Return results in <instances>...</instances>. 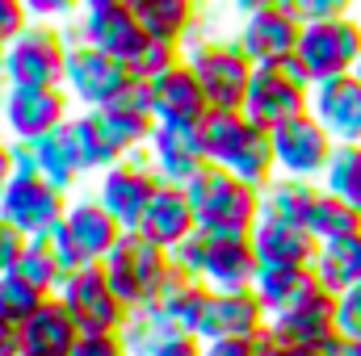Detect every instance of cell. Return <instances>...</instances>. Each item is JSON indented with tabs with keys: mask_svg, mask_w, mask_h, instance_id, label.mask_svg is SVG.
Returning <instances> with one entry per match:
<instances>
[{
	"mask_svg": "<svg viewBox=\"0 0 361 356\" xmlns=\"http://www.w3.org/2000/svg\"><path fill=\"white\" fill-rule=\"evenodd\" d=\"M197 143H202L206 164L240 177L252 189H265L277 177L269 130L257 126L244 109H210L197 126Z\"/></svg>",
	"mask_w": 361,
	"mask_h": 356,
	"instance_id": "cell-1",
	"label": "cell"
},
{
	"mask_svg": "<svg viewBox=\"0 0 361 356\" xmlns=\"http://www.w3.org/2000/svg\"><path fill=\"white\" fill-rule=\"evenodd\" d=\"M197 231L210 235H252V227L261 222V189L244 184L240 177L206 164L197 177L185 184Z\"/></svg>",
	"mask_w": 361,
	"mask_h": 356,
	"instance_id": "cell-2",
	"label": "cell"
},
{
	"mask_svg": "<svg viewBox=\"0 0 361 356\" xmlns=\"http://www.w3.org/2000/svg\"><path fill=\"white\" fill-rule=\"evenodd\" d=\"M173 265L202 281L206 289L223 293V289H252L257 281V252L248 235H210V231H193L177 252Z\"/></svg>",
	"mask_w": 361,
	"mask_h": 356,
	"instance_id": "cell-3",
	"label": "cell"
},
{
	"mask_svg": "<svg viewBox=\"0 0 361 356\" xmlns=\"http://www.w3.org/2000/svg\"><path fill=\"white\" fill-rule=\"evenodd\" d=\"M185 68L197 76L210 109H244L252 84V59L235 46V38L193 34L185 42Z\"/></svg>",
	"mask_w": 361,
	"mask_h": 356,
	"instance_id": "cell-4",
	"label": "cell"
},
{
	"mask_svg": "<svg viewBox=\"0 0 361 356\" xmlns=\"http://www.w3.org/2000/svg\"><path fill=\"white\" fill-rule=\"evenodd\" d=\"M68 46H72V38H68L63 25L30 21V25L4 46L0 84H13V89H63Z\"/></svg>",
	"mask_w": 361,
	"mask_h": 356,
	"instance_id": "cell-5",
	"label": "cell"
},
{
	"mask_svg": "<svg viewBox=\"0 0 361 356\" xmlns=\"http://www.w3.org/2000/svg\"><path fill=\"white\" fill-rule=\"evenodd\" d=\"M105 276H109V285H114V293L126 302V310H135V306H147V302H156L160 293H164V285L173 281V252H164V248H156V243H147L139 231H126L118 243H114V252L105 256Z\"/></svg>",
	"mask_w": 361,
	"mask_h": 356,
	"instance_id": "cell-6",
	"label": "cell"
},
{
	"mask_svg": "<svg viewBox=\"0 0 361 356\" xmlns=\"http://www.w3.org/2000/svg\"><path fill=\"white\" fill-rule=\"evenodd\" d=\"M122 235H126L122 222L89 193V197H72V201H68V214H63V222L55 227L51 248H55L63 272H72V268L105 265V256L114 252V243H118Z\"/></svg>",
	"mask_w": 361,
	"mask_h": 356,
	"instance_id": "cell-7",
	"label": "cell"
},
{
	"mask_svg": "<svg viewBox=\"0 0 361 356\" xmlns=\"http://www.w3.org/2000/svg\"><path fill=\"white\" fill-rule=\"evenodd\" d=\"M298 68L307 72L311 84L336 80V76H353L361 59V21L349 17H332V21H307L298 34V51H294Z\"/></svg>",
	"mask_w": 361,
	"mask_h": 356,
	"instance_id": "cell-8",
	"label": "cell"
},
{
	"mask_svg": "<svg viewBox=\"0 0 361 356\" xmlns=\"http://www.w3.org/2000/svg\"><path fill=\"white\" fill-rule=\"evenodd\" d=\"M311 105V80L307 72L298 68V59H281V63H261L252 68V84H248V96H244V113L265 126V130H277L281 122L307 113Z\"/></svg>",
	"mask_w": 361,
	"mask_h": 356,
	"instance_id": "cell-9",
	"label": "cell"
},
{
	"mask_svg": "<svg viewBox=\"0 0 361 356\" xmlns=\"http://www.w3.org/2000/svg\"><path fill=\"white\" fill-rule=\"evenodd\" d=\"M72 122V96L63 89H13L0 84V130L4 143L34 147L51 130Z\"/></svg>",
	"mask_w": 361,
	"mask_h": 356,
	"instance_id": "cell-10",
	"label": "cell"
},
{
	"mask_svg": "<svg viewBox=\"0 0 361 356\" xmlns=\"http://www.w3.org/2000/svg\"><path fill=\"white\" fill-rule=\"evenodd\" d=\"M55 298H59V302H63V310L76 319L80 336L122 331V323H126V314H130V310H126V302L114 293V285H109V276H105V268H101V265L72 268V272L59 281Z\"/></svg>",
	"mask_w": 361,
	"mask_h": 356,
	"instance_id": "cell-11",
	"label": "cell"
},
{
	"mask_svg": "<svg viewBox=\"0 0 361 356\" xmlns=\"http://www.w3.org/2000/svg\"><path fill=\"white\" fill-rule=\"evenodd\" d=\"M68 201H72V193L55 189L47 177H38V172H17L13 184L4 189V197H0V218H4L21 239H51L55 227H59L63 214H68Z\"/></svg>",
	"mask_w": 361,
	"mask_h": 356,
	"instance_id": "cell-12",
	"label": "cell"
},
{
	"mask_svg": "<svg viewBox=\"0 0 361 356\" xmlns=\"http://www.w3.org/2000/svg\"><path fill=\"white\" fill-rule=\"evenodd\" d=\"M160 189H164V180L156 177V168L147 164V155H143V151H130V155H122L114 168L97 172L92 197L122 222V231H135Z\"/></svg>",
	"mask_w": 361,
	"mask_h": 356,
	"instance_id": "cell-13",
	"label": "cell"
},
{
	"mask_svg": "<svg viewBox=\"0 0 361 356\" xmlns=\"http://www.w3.org/2000/svg\"><path fill=\"white\" fill-rule=\"evenodd\" d=\"M269 143H273V168H277V177L311 180V184L324 180L328 160L336 151V143L328 139V130L311 113H298V117L281 122L277 130H269Z\"/></svg>",
	"mask_w": 361,
	"mask_h": 356,
	"instance_id": "cell-14",
	"label": "cell"
},
{
	"mask_svg": "<svg viewBox=\"0 0 361 356\" xmlns=\"http://www.w3.org/2000/svg\"><path fill=\"white\" fill-rule=\"evenodd\" d=\"M126 84H130V72H126L118 59L92 51L85 42H72V46H68L63 92L72 96V105H80V109H101V105H109L118 92L126 89Z\"/></svg>",
	"mask_w": 361,
	"mask_h": 356,
	"instance_id": "cell-15",
	"label": "cell"
},
{
	"mask_svg": "<svg viewBox=\"0 0 361 356\" xmlns=\"http://www.w3.org/2000/svg\"><path fill=\"white\" fill-rule=\"evenodd\" d=\"M68 38H72V42H85L92 51L109 55V59H118L122 68H126V63L143 51V42H147V34H143V25H139V17H135L130 4H122V8H85V13L72 21Z\"/></svg>",
	"mask_w": 361,
	"mask_h": 356,
	"instance_id": "cell-16",
	"label": "cell"
},
{
	"mask_svg": "<svg viewBox=\"0 0 361 356\" xmlns=\"http://www.w3.org/2000/svg\"><path fill=\"white\" fill-rule=\"evenodd\" d=\"M298 34H302V21L286 8V4H273V8H257V13H244L240 25H235V46L252 59V68L261 63H281L298 51Z\"/></svg>",
	"mask_w": 361,
	"mask_h": 356,
	"instance_id": "cell-17",
	"label": "cell"
},
{
	"mask_svg": "<svg viewBox=\"0 0 361 356\" xmlns=\"http://www.w3.org/2000/svg\"><path fill=\"white\" fill-rule=\"evenodd\" d=\"M265 327H269V314H265V306L257 302L252 289H223V293L210 289V302H206L193 336L202 344H214V340H257V336H265Z\"/></svg>",
	"mask_w": 361,
	"mask_h": 356,
	"instance_id": "cell-18",
	"label": "cell"
},
{
	"mask_svg": "<svg viewBox=\"0 0 361 356\" xmlns=\"http://www.w3.org/2000/svg\"><path fill=\"white\" fill-rule=\"evenodd\" d=\"M307 113L328 130V139L336 147L361 143V84H357V76H336V80L311 84Z\"/></svg>",
	"mask_w": 361,
	"mask_h": 356,
	"instance_id": "cell-19",
	"label": "cell"
},
{
	"mask_svg": "<svg viewBox=\"0 0 361 356\" xmlns=\"http://www.w3.org/2000/svg\"><path fill=\"white\" fill-rule=\"evenodd\" d=\"M147 164L156 168V177L164 184H189L206 168V155H202V143H197V126H156L147 147H143Z\"/></svg>",
	"mask_w": 361,
	"mask_h": 356,
	"instance_id": "cell-20",
	"label": "cell"
},
{
	"mask_svg": "<svg viewBox=\"0 0 361 356\" xmlns=\"http://www.w3.org/2000/svg\"><path fill=\"white\" fill-rule=\"evenodd\" d=\"M147 89H152L156 126H202V117L210 113V101L197 84V76L185 68V59L173 72H164L160 80H152Z\"/></svg>",
	"mask_w": 361,
	"mask_h": 356,
	"instance_id": "cell-21",
	"label": "cell"
},
{
	"mask_svg": "<svg viewBox=\"0 0 361 356\" xmlns=\"http://www.w3.org/2000/svg\"><path fill=\"white\" fill-rule=\"evenodd\" d=\"M269 336L273 340H286V344H307V348H345V340L336 336L332 293H315L302 306L269 319Z\"/></svg>",
	"mask_w": 361,
	"mask_h": 356,
	"instance_id": "cell-22",
	"label": "cell"
},
{
	"mask_svg": "<svg viewBox=\"0 0 361 356\" xmlns=\"http://www.w3.org/2000/svg\"><path fill=\"white\" fill-rule=\"evenodd\" d=\"M248 239H252L261 268H311L315 252H319V243L307 227H290V222H273V218H261Z\"/></svg>",
	"mask_w": 361,
	"mask_h": 356,
	"instance_id": "cell-23",
	"label": "cell"
},
{
	"mask_svg": "<svg viewBox=\"0 0 361 356\" xmlns=\"http://www.w3.org/2000/svg\"><path fill=\"white\" fill-rule=\"evenodd\" d=\"M147 243L164 248V252H177L180 243L197 231V218H193V205H189V193L180 184H164L156 193V201L147 205L143 222L135 227Z\"/></svg>",
	"mask_w": 361,
	"mask_h": 356,
	"instance_id": "cell-24",
	"label": "cell"
},
{
	"mask_svg": "<svg viewBox=\"0 0 361 356\" xmlns=\"http://www.w3.org/2000/svg\"><path fill=\"white\" fill-rule=\"evenodd\" d=\"M97 113L105 117V126L114 130V139L126 147V155H130V151H143V147H147V139H152V130H156L152 89H147L143 80H130L126 89L118 92L109 105H101Z\"/></svg>",
	"mask_w": 361,
	"mask_h": 356,
	"instance_id": "cell-25",
	"label": "cell"
},
{
	"mask_svg": "<svg viewBox=\"0 0 361 356\" xmlns=\"http://www.w3.org/2000/svg\"><path fill=\"white\" fill-rule=\"evenodd\" d=\"M76 344H80V327L55 293L21 323V356H72Z\"/></svg>",
	"mask_w": 361,
	"mask_h": 356,
	"instance_id": "cell-26",
	"label": "cell"
},
{
	"mask_svg": "<svg viewBox=\"0 0 361 356\" xmlns=\"http://www.w3.org/2000/svg\"><path fill=\"white\" fill-rule=\"evenodd\" d=\"M252 293H257V302L265 306V314L277 319V314H286V310H294V306H302L307 298L328 293V289L315 281L311 268H257Z\"/></svg>",
	"mask_w": 361,
	"mask_h": 356,
	"instance_id": "cell-27",
	"label": "cell"
},
{
	"mask_svg": "<svg viewBox=\"0 0 361 356\" xmlns=\"http://www.w3.org/2000/svg\"><path fill=\"white\" fill-rule=\"evenodd\" d=\"M130 8H135L147 38L177 42V46H185L202 25V4L197 0H135Z\"/></svg>",
	"mask_w": 361,
	"mask_h": 356,
	"instance_id": "cell-28",
	"label": "cell"
},
{
	"mask_svg": "<svg viewBox=\"0 0 361 356\" xmlns=\"http://www.w3.org/2000/svg\"><path fill=\"white\" fill-rule=\"evenodd\" d=\"M30 151H34V172H38V177H47L55 189H63V193H72L80 180L89 177V172H85V164H80V151H76L72 126L51 130V134H47V139H38Z\"/></svg>",
	"mask_w": 361,
	"mask_h": 356,
	"instance_id": "cell-29",
	"label": "cell"
},
{
	"mask_svg": "<svg viewBox=\"0 0 361 356\" xmlns=\"http://www.w3.org/2000/svg\"><path fill=\"white\" fill-rule=\"evenodd\" d=\"M68 126H72V139H76V151H80V164H85L89 177L114 168V164L126 155V147L114 139V130L105 126V117H101L97 109H76Z\"/></svg>",
	"mask_w": 361,
	"mask_h": 356,
	"instance_id": "cell-30",
	"label": "cell"
},
{
	"mask_svg": "<svg viewBox=\"0 0 361 356\" xmlns=\"http://www.w3.org/2000/svg\"><path fill=\"white\" fill-rule=\"evenodd\" d=\"M311 272H315V281L332 298L361 285V231L357 235H345V239H332V243H319Z\"/></svg>",
	"mask_w": 361,
	"mask_h": 356,
	"instance_id": "cell-31",
	"label": "cell"
},
{
	"mask_svg": "<svg viewBox=\"0 0 361 356\" xmlns=\"http://www.w3.org/2000/svg\"><path fill=\"white\" fill-rule=\"evenodd\" d=\"M315 197H319V184H311V180L273 177L261 189V218L290 222V227H307V218L315 210Z\"/></svg>",
	"mask_w": 361,
	"mask_h": 356,
	"instance_id": "cell-32",
	"label": "cell"
},
{
	"mask_svg": "<svg viewBox=\"0 0 361 356\" xmlns=\"http://www.w3.org/2000/svg\"><path fill=\"white\" fill-rule=\"evenodd\" d=\"M118 336H122V344H126L130 356H152L156 348H164L173 336H185V331H180L156 302H147V306H135V310L126 314V323H122Z\"/></svg>",
	"mask_w": 361,
	"mask_h": 356,
	"instance_id": "cell-33",
	"label": "cell"
},
{
	"mask_svg": "<svg viewBox=\"0 0 361 356\" xmlns=\"http://www.w3.org/2000/svg\"><path fill=\"white\" fill-rule=\"evenodd\" d=\"M206 302H210V289L202 285V281H193V276H185V272H173V281L164 285V293L156 298V306L177 323L185 336H193L197 331V319H202V310H206Z\"/></svg>",
	"mask_w": 361,
	"mask_h": 356,
	"instance_id": "cell-34",
	"label": "cell"
},
{
	"mask_svg": "<svg viewBox=\"0 0 361 356\" xmlns=\"http://www.w3.org/2000/svg\"><path fill=\"white\" fill-rule=\"evenodd\" d=\"M307 231L315 235V243H332V239L357 235L361 231V214L349 205V201H341V197H332V193L319 189L315 210H311V218H307Z\"/></svg>",
	"mask_w": 361,
	"mask_h": 356,
	"instance_id": "cell-35",
	"label": "cell"
},
{
	"mask_svg": "<svg viewBox=\"0 0 361 356\" xmlns=\"http://www.w3.org/2000/svg\"><path fill=\"white\" fill-rule=\"evenodd\" d=\"M319 189L332 193V197H341V201H349L361 214V143H345V147L332 151Z\"/></svg>",
	"mask_w": 361,
	"mask_h": 356,
	"instance_id": "cell-36",
	"label": "cell"
},
{
	"mask_svg": "<svg viewBox=\"0 0 361 356\" xmlns=\"http://www.w3.org/2000/svg\"><path fill=\"white\" fill-rule=\"evenodd\" d=\"M13 272L25 276V281H30L34 289H42V293H55L59 281L68 276L63 265H59V256H55V248H51V239H25V248H21Z\"/></svg>",
	"mask_w": 361,
	"mask_h": 356,
	"instance_id": "cell-37",
	"label": "cell"
},
{
	"mask_svg": "<svg viewBox=\"0 0 361 356\" xmlns=\"http://www.w3.org/2000/svg\"><path fill=\"white\" fill-rule=\"evenodd\" d=\"M51 293H42V289H34L25 276H17V272H0V319H8V323H25L42 302H47Z\"/></svg>",
	"mask_w": 361,
	"mask_h": 356,
	"instance_id": "cell-38",
	"label": "cell"
},
{
	"mask_svg": "<svg viewBox=\"0 0 361 356\" xmlns=\"http://www.w3.org/2000/svg\"><path fill=\"white\" fill-rule=\"evenodd\" d=\"M180 59H185V46H177V42H160V38H147L143 51L126 63V72H130V80L152 84V80H160L164 72H173Z\"/></svg>",
	"mask_w": 361,
	"mask_h": 356,
	"instance_id": "cell-39",
	"label": "cell"
},
{
	"mask_svg": "<svg viewBox=\"0 0 361 356\" xmlns=\"http://www.w3.org/2000/svg\"><path fill=\"white\" fill-rule=\"evenodd\" d=\"M332 306H336V336L341 340H361V285L336 293Z\"/></svg>",
	"mask_w": 361,
	"mask_h": 356,
	"instance_id": "cell-40",
	"label": "cell"
},
{
	"mask_svg": "<svg viewBox=\"0 0 361 356\" xmlns=\"http://www.w3.org/2000/svg\"><path fill=\"white\" fill-rule=\"evenodd\" d=\"M30 21H42V25H72L80 17V0H21Z\"/></svg>",
	"mask_w": 361,
	"mask_h": 356,
	"instance_id": "cell-41",
	"label": "cell"
},
{
	"mask_svg": "<svg viewBox=\"0 0 361 356\" xmlns=\"http://www.w3.org/2000/svg\"><path fill=\"white\" fill-rule=\"evenodd\" d=\"M357 0H290L286 8L307 25V21H332V17H349Z\"/></svg>",
	"mask_w": 361,
	"mask_h": 356,
	"instance_id": "cell-42",
	"label": "cell"
},
{
	"mask_svg": "<svg viewBox=\"0 0 361 356\" xmlns=\"http://www.w3.org/2000/svg\"><path fill=\"white\" fill-rule=\"evenodd\" d=\"M72 356H130L118 331H105V336H80V344L72 348Z\"/></svg>",
	"mask_w": 361,
	"mask_h": 356,
	"instance_id": "cell-43",
	"label": "cell"
},
{
	"mask_svg": "<svg viewBox=\"0 0 361 356\" xmlns=\"http://www.w3.org/2000/svg\"><path fill=\"white\" fill-rule=\"evenodd\" d=\"M261 344V356H341L345 348H307V344H286V340H273L269 327H265V336L257 340Z\"/></svg>",
	"mask_w": 361,
	"mask_h": 356,
	"instance_id": "cell-44",
	"label": "cell"
},
{
	"mask_svg": "<svg viewBox=\"0 0 361 356\" xmlns=\"http://www.w3.org/2000/svg\"><path fill=\"white\" fill-rule=\"evenodd\" d=\"M25 25H30L25 4H21V0H0V46H8Z\"/></svg>",
	"mask_w": 361,
	"mask_h": 356,
	"instance_id": "cell-45",
	"label": "cell"
},
{
	"mask_svg": "<svg viewBox=\"0 0 361 356\" xmlns=\"http://www.w3.org/2000/svg\"><path fill=\"white\" fill-rule=\"evenodd\" d=\"M257 340H214V344H202V356H261Z\"/></svg>",
	"mask_w": 361,
	"mask_h": 356,
	"instance_id": "cell-46",
	"label": "cell"
},
{
	"mask_svg": "<svg viewBox=\"0 0 361 356\" xmlns=\"http://www.w3.org/2000/svg\"><path fill=\"white\" fill-rule=\"evenodd\" d=\"M21 248H25V239L0 218V272H13V265H17V256H21Z\"/></svg>",
	"mask_w": 361,
	"mask_h": 356,
	"instance_id": "cell-47",
	"label": "cell"
},
{
	"mask_svg": "<svg viewBox=\"0 0 361 356\" xmlns=\"http://www.w3.org/2000/svg\"><path fill=\"white\" fill-rule=\"evenodd\" d=\"M152 356H202V340L197 336H173L164 348H156Z\"/></svg>",
	"mask_w": 361,
	"mask_h": 356,
	"instance_id": "cell-48",
	"label": "cell"
},
{
	"mask_svg": "<svg viewBox=\"0 0 361 356\" xmlns=\"http://www.w3.org/2000/svg\"><path fill=\"white\" fill-rule=\"evenodd\" d=\"M0 356H21V327L0 319Z\"/></svg>",
	"mask_w": 361,
	"mask_h": 356,
	"instance_id": "cell-49",
	"label": "cell"
},
{
	"mask_svg": "<svg viewBox=\"0 0 361 356\" xmlns=\"http://www.w3.org/2000/svg\"><path fill=\"white\" fill-rule=\"evenodd\" d=\"M17 177V160H13V143H0V197H4V189L13 184Z\"/></svg>",
	"mask_w": 361,
	"mask_h": 356,
	"instance_id": "cell-50",
	"label": "cell"
},
{
	"mask_svg": "<svg viewBox=\"0 0 361 356\" xmlns=\"http://www.w3.org/2000/svg\"><path fill=\"white\" fill-rule=\"evenodd\" d=\"M235 8H240V17L244 13H257V8H273V4H290V0H231Z\"/></svg>",
	"mask_w": 361,
	"mask_h": 356,
	"instance_id": "cell-51",
	"label": "cell"
},
{
	"mask_svg": "<svg viewBox=\"0 0 361 356\" xmlns=\"http://www.w3.org/2000/svg\"><path fill=\"white\" fill-rule=\"evenodd\" d=\"M122 4H135V0H80V13L85 8H122Z\"/></svg>",
	"mask_w": 361,
	"mask_h": 356,
	"instance_id": "cell-52",
	"label": "cell"
},
{
	"mask_svg": "<svg viewBox=\"0 0 361 356\" xmlns=\"http://www.w3.org/2000/svg\"><path fill=\"white\" fill-rule=\"evenodd\" d=\"M341 356H361V340H345V352Z\"/></svg>",
	"mask_w": 361,
	"mask_h": 356,
	"instance_id": "cell-53",
	"label": "cell"
},
{
	"mask_svg": "<svg viewBox=\"0 0 361 356\" xmlns=\"http://www.w3.org/2000/svg\"><path fill=\"white\" fill-rule=\"evenodd\" d=\"M353 76H357V84H361V59H357V68H353Z\"/></svg>",
	"mask_w": 361,
	"mask_h": 356,
	"instance_id": "cell-54",
	"label": "cell"
},
{
	"mask_svg": "<svg viewBox=\"0 0 361 356\" xmlns=\"http://www.w3.org/2000/svg\"><path fill=\"white\" fill-rule=\"evenodd\" d=\"M0 68H4V46H0Z\"/></svg>",
	"mask_w": 361,
	"mask_h": 356,
	"instance_id": "cell-55",
	"label": "cell"
},
{
	"mask_svg": "<svg viewBox=\"0 0 361 356\" xmlns=\"http://www.w3.org/2000/svg\"><path fill=\"white\" fill-rule=\"evenodd\" d=\"M197 4H202V8H206V4H210V0H197Z\"/></svg>",
	"mask_w": 361,
	"mask_h": 356,
	"instance_id": "cell-56",
	"label": "cell"
},
{
	"mask_svg": "<svg viewBox=\"0 0 361 356\" xmlns=\"http://www.w3.org/2000/svg\"><path fill=\"white\" fill-rule=\"evenodd\" d=\"M0 143H4V130H0Z\"/></svg>",
	"mask_w": 361,
	"mask_h": 356,
	"instance_id": "cell-57",
	"label": "cell"
}]
</instances>
